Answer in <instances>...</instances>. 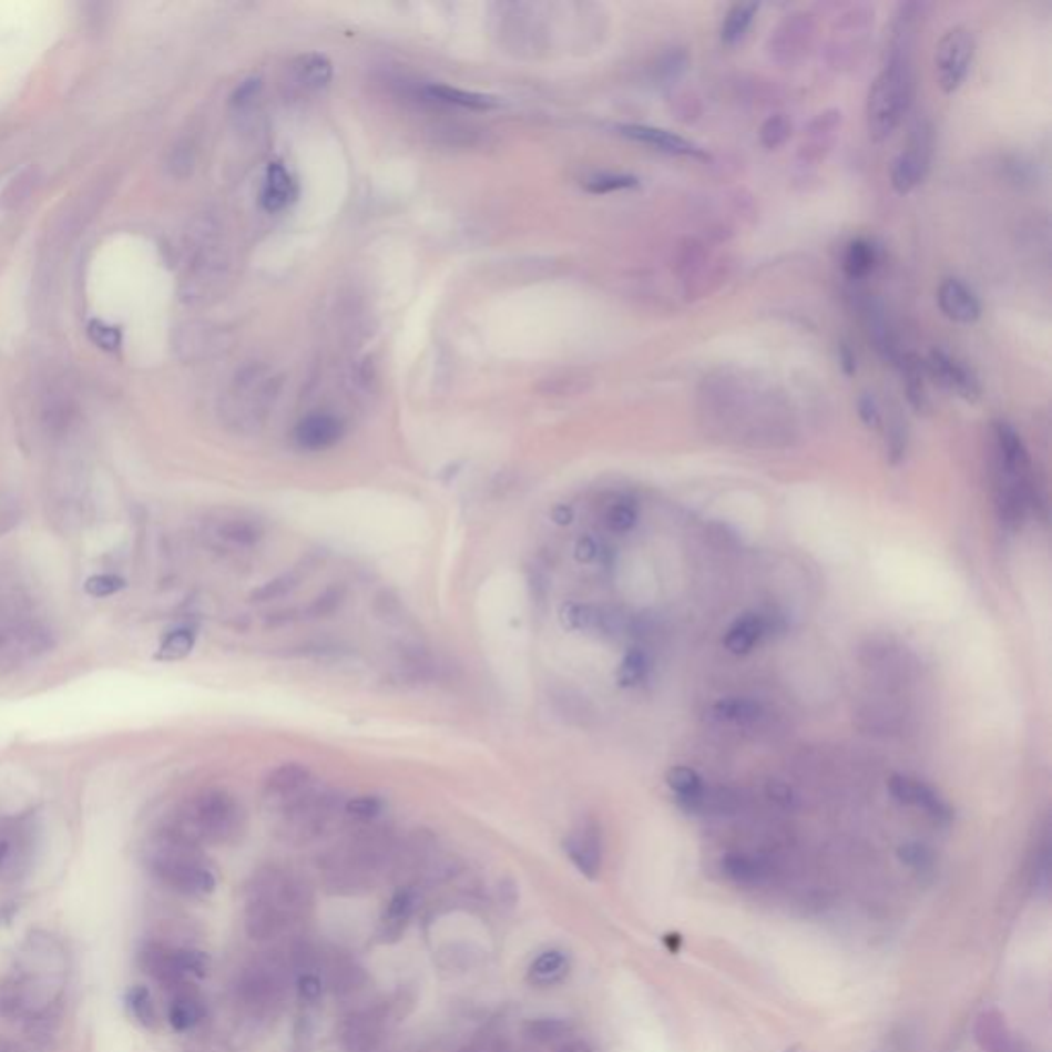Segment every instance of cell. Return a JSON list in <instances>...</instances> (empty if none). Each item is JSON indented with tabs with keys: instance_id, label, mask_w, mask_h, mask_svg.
I'll return each instance as SVG.
<instances>
[{
	"instance_id": "d6986e66",
	"label": "cell",
	"mask_w": 1052,
	"mask_h": 1052,
	"mask_svg": "<svg viewBox=\"0 0 1052 1052\" xmlns=\"http://www.w3.org/2000/svg\"><path fill=\"white\" fill-rule=\"evenodd\" d=\"M938 307L943 317L960 325L977 324L981 319V300L969 286L958 278H946L938 288Z\"/></svg>"
},
{
	"instance_id": "6f0895ef",
	"label": "cell",
	"mask_w": 1052,
	"mask_h": 1052,
	"mask_svg": "<svg viewBox=\"0 0 1052 1052\" xmlns=\"http://www.w3.org/2000/svg\"><path fill=\"white\" fill-rule=\"evenodd\" d=\"M839 366H841L845 377H854L857 372L856 351L849 348V344H841V346H839Z\"/></svg>"
},
{
	"instance_id": "8992f818",
	"label": "cell",
	"mask_w": 1052,
	"mask_h": 1052,
	"mask_svg": "<svg viewBox=\"0 0 1052 1052\" xmlns=\"http://www.w3.org/2000/svg\"><path fill=\"white\" fill-rule=\"evenodd\" d=\"M346 800L331 789L313 787L300 800L278 813V835L286 842L307 845L339 825Z\"/></svg>"
},
{
	"instance_id": "ab89813d",
	"label": "cell",
	"mask_w": 1052,
	"mask_h": 1052,
	"mask_svg": "<svg viewBox=\"0 0 1052 1052\" xmlns=\"http://www.w3.org/2000/svg\"><path fill=\"white\" fill-rule=\"evenodd\" d=\"M637 185H640V180L633 177V175H625V173H594L582 182V187L590 194H596V196L625 192V190H633Z\"/></svg>"
},
{
	"instance_id": "680465c9",
	"label": "cell",
	"mask_w": 1052,
	"mask_h": 1052,
	"mask_svg": "<svg viewBox=\"0 0 1052 1052\" xmlns=\"http://www.w3.org/2000/svg\"><path fill=\"white\" fill-rule=\"evenodd\" d=\"M259 86H262L259 79L245 81V83L241 84L239 89H237V93L233 95V103H235V105H245V103H249V101L255 98V93L259 91Z\"/></svg>"
},
{
	"instance_id": "f35d334b",
	"label": "cell",
	"mask_w": 1052,
	"mask_h": 1052,
	"mask_svg": "<svg viewBox=\"0 0 1052 1052\" xmlns=\"http://www.w3.org/2000/svg\"><path fill=\"white\" fill-rule=\"evenodd\" d=\"M791 132H794V124L786 113H775L760 124L758 141L763 144V149L777 151L791 139Z\"/></svg>"
},
{
	"instance_id": "8d00e7d4",
	"label": "cell",
	"mask_w": 1052,
	"mask_h": 1052,
	"mask_svg": "<svg viewBox=\"0 0 1052 1052\" xmlns=\"http://www.w3.org/2000/svg\"><path fill=\"white\" fill-rule=\"evenodd\" d=\"M329 981H331V987L336 991V995H351L356 991H360L365 987L368 977H366L365 970L360 969L358 964L354 962H337L331 967V972H329Z\"/></svg>"
},
{
	"instance_id": "d6a6232c",
	"label": "cell",
	"mask_w": 1052,
	"mask_h": 1052,
	"mask_svg": "<svg viewBox=\"0 0 1052 1052\" xmlns=\"http://www.w3.org/2000/svg\"><path fill=\"white\" fill-rule=\"evenodd\" d=\"M878 266V249L866 239L851 241L842 255V269L851 280L868 278Z\"/></svg>"
},
{
	"instance_id": "e0dca14e",
	"label": "cell",
	"mask_w": 1052,
	"mask_h": 1052,
	"mask_svg": "<svg viewBox=\"0 0 1052 1052\" xmlns=\"http://www.w3.org/2000/svg\"><path fill=\"white\" fill-rule=\"evenodd\" d=\"M313 787V773L305 765L284 763L269 773L264 786V800L278 814L300 800Z\"/></svg>"
},
{
	"instance_id": "52a82bcc",
	"label": "cell",
	"mask_w": 1052,
	"mask_h": 1052,
	"mask_svg": "<svg viewBox=\"0 0 1052 1052\" xmlns=\"http://www.w3.org/2000/svg\"><path fill=\"white\" fill-rule=\"evenodd\" d=\"M278 394V379L266 366L245 368L226 395L225 413L228 421L253 432L266 421L269 407Z\"/></svg>"
},
{
	"instance_id": "4316f807",
	"label": "cell",
	"mask_w": 1052,
	"mask_h": 1052,
	"mask_svg": "<svg viewBox=\"0 0 1052 1052\" xmlns=\"http://www.w3.org/2000/svg\"><path fill=\"white\" fill-rule=\"evenodd\" d=\"M897 365L900 366V372H902L905 395H907L909 406L912 407L915 413L926 416L931 411V401L927 394L926 366L912 354L898 356Z\"/></svg>"
},
{
	"instance_id": "ffe728a7",
	"label": "cell",
	"mask_w": 1052,
	"mask_h": 1052,
	"mask_svg": "<svg viewBox=\"0 0 1052 1052\" xmlns=\"http://www.w3.org/2000/svg\"><path fill=\"white\" fill-rule=\"evenodd\" d=\"M389 1018V1008L375 1005L354 1013L344 1028V1042L351 1052L372 1051L382 1039Z\"/></svg>"
},
{
	"instance_id": "7dc6e473",
	"label": "cell",
	"mask_w": 1052,
	"mask_h": 1052,
	"mask_svg": "<svg viewBox=\"0 0 1052 1052\" xmlns=\"http://www.w3.org/2000/svg\"><path fill=\"white\" fill-rule=\"evenodd\" d=\"M635 522H637V508L632 500H625V498L613 502L604 512V524L613 533H630Z\"/></svg>"
},
{
	"instance_id": "4fadbf2b",
	"label": "cell",
	"mask_w": 1052,
	"mask_h": 1052,
	"mask_svg": "<svg viewBox=\"0 0 1052 1052\" xmlns=\"http://www.w3.org/2000/svg\"><path fill=\"white\" fill-rule=\"evenodd\" d=\"M923 366H926L927 375L948 394L956 395L970 404L981 399V380L974 375V370L960 358H956L954 354L936 348L929 351Z\"/></svg>"
},
{
	"instance_id": "6125c7cd",
	"label": "cell",
	"mask_w": 1052,
	"mask_h": 1052,
	"mask_svg": "<svg viewBox=\"0 0 1052 1052\" xmlns=\"http://www.w3.org/2000/svg\"><path fill=\"white\" fill-rule=\"evenodd\" d=\"M553 520L560 522V524H568V522L572 520V510L565 508V505H558V508L553 510Z\"/></svg>"
},
{
	"instance_id": "c3c4849f",
	"label": "cell",
	"mask_w": 1052,
	"mask_h": 1052,
	"mask_svg": "<svg viewBox=\"0 0 1052 1052\" xmlns=\"http://www.w3.org/2000/svg\"><path fill=\"white\" fill-rule=\"evenodd\" d=\"M666 784L671 786L673 791H676L678 798H691L703 789L702 777L688 767H673L671 772L666 773Z\"/></svg>"
},
{
	"instance_id": "83f0119b",
	"label": "cell",
	"mask_w": 1052,
	"mask_h": 1052,
	"mask_svg": "<svg viewBox=\"0 0 1052 1052\" xmlns=\"http://www.w3.org/2000/svg\"><path fill=\"white\" fill-rule=\"evenodd\" d=\"M974 1040L984 1052H1011L1010 1025L999 1010H984L974 1022Z\"/></svg>"
},
{
	"instance_id": "f5cc1de1",
	"label": "cell",
	"mask_w": 1052,
	"mask_h": 1052,
	"mask_svg": "<svg viewBox=\"0 0 1052 1052\" xmlns=\"http://www.w3.org/2000/svg\"><path fill=\"white\" fill-rule=\"evenodd\" d=\"M126 586V582L115 574H98L91 575L84 584L86 592L95 599H105V596H113L118 594L120 590Z\"/></svg>"
},
{
	"instance_id": "277c9868",
	"label": "cell",
	"mask_w": 1052,
	"mask_h": 1052,
	"mask_svg": "<svg viewBox=\"0 0 1052 1052\" xmlns=\"http://www.w3.org/2000/svg\"><path fill=\"white\" fill-rule=\"evenodd\" d=\"M146 864L161 885L183 897H208L216 888V874L202 856L200 845L171 828L161 830L151 845Z\"/></svg>"
},
{
	"instance_id": "ba28073f",
	"label": "cell",
	"mask_w": 1052,
	"mask_h": 1052,
	"mask_svg": "<svg viewBox=\"0 0 1052 1052\" xmlns=\"http://www.w3.org/2000/svg\"><path fill=\"white\" fill-rule=\"evenodd\" d=\"M141 969L168 991L190 987L211 970V958L194 948H177L161 941H146L139 952Z\"/></svg>"
},
{
	"instance_id": "2e32d148",
	"label": "cell",
	"mask_w": 1052,
	"mask_h": 1052,
	"mask_svg": "<svg viewBox=\"0 0 1052 1052\" xmlns=\"http://www.w3.org/2000/svg\"><path fill=\"white\" fill-rule=\"evenodd\" d=\"M563 849L582 876L590 880L599 878L603 868V833L596 820L586 818L578 823L565 837Z\"/></svg>"
},
{
	"instance_id": "f1b7e54d",
	"label": "cell",
	"mask_w": 1052,
	"mask_h": 1052,
	"mask_svg": "<svg viewBox=\"0 0 1052 1052\" xmlns=\"http://www.w3.org/2000/svg\"><path fill=\"white\" fill-rule=\"evenodd\" d=\"M423 93H426V98L438 101V103L457 105V108L473 110V112H491V110H498L502 105L500 99L493 98V95L464 91V89H457V86H449V84H428L423 89Z\"/></svg>"
},
{
	"instance_id": "816d5d0a",
	"label": "cell",
	"mask_w": 1052,
	"mask_h": 1052,
	"mask_svg": "<svg viewBox=\"0 0 1052 1052\" xmlns=\"http://www.w3.org/2000/svg\"><path fill=\"white\" fill-rule=\"evenodd\" d=\"M857 416L861 423L870 430H880L882 423H885V416H882V407L878 404V399L871 394H861L859 399H857Z\"/></svg>"
},
{
	"instance_id": "5bb4252c",
	"label": "cell",
	"mask_w": 1052,
	"mask_h": 1052,
	"mask_svg": "<svg viewBox=\"0 0 1052 1052\" xmlns=\"http://www.w3.org/2000/svg\"><path fill=\"white\" fill-rule=\"evenodd\" d=\"M874 25V9L868 7H854L849 13L841 14L833 29L830 38V57L833 64L839 69V64H854L859 60V54L866 48V40Z\"/></svg>"
},
{
	"instance_id": "7a4b0ae2",
	"label": "cell",
	"mask_w": 1052,
	"mask_h": 1052,
	"mask_svg": "<svg viewBox=\"0 0 1052 1052\" xmlns=\"http://www.w3.org/2000/svg\"><path fill=\"white\" fill-rule=\"evenodd\" d=\"M394 854L395 842L389 830L362 825L325 857V886L336 895L368 890L380 871L391 866Z\"/></svg>"
},
{
	"instance_id": "5b68a950",
	"label": "cell",
	"mask_w": 1052,
	"mask_h": 1052,
	"mask_svg": "<svg viewBox=\"0 0 1052 1052\" xmlns=\"http://www.w3.org/2000/svg\"><path fill=\"white\" fill-rule=\"evenodd\" d=\"M167 828L200 847L225 845L239 839L245 828V810L228 791L208 789L187 801Z\"/></svg>"
},
{
	"instance_id": "44dd1931",
	"label": "cell",
	"mask_w": 1052,
	"mask_h": 1052,
	"mask_svg": "<svg viewBox=\"0 0 1052 1052\" xmlns=\"http://www.w3.org/2000/svg\"><path fill=\"white\" fill-rule=\"evenodd\" d=\"M344 423L331 413H310L305 420L298 421L295 428V442L303 450L321 452L336 447L344 438Z\"/></svg>"
},
{
	"instance_id": "6da1fadb",
	"label": "cell",
	"mask_w": 1052,
	"mask_h": 1052,
	"mask_svg": "<svg viewBox=\"0 0 1052 1052\" xmlns=\"http://www.w3.org/2000/svg\"><path fill=\"white\" fill-rule=\"evenodd\" d=\"M67 979V956L48 933H33L19 956V967L0 984V1015L38 1020L57 1003Z\"/></svg>"
},
{
	"instance_id": "74e56055",
	"label": "cell",
	"mask_w": 1052,
	"mask_h": 1052,
	"mask_svg": "<svg viewBox=\"0 0 1052 1052\" xmlns=\"http://www.w3.org/2000/svg\"><path fill=\"white\" fill-rule=\"evenodd\" d=\"M126 1005L130 1015L144 1025V1028H156L159 1024V1013H156L155 1001L146 987L136 984L127 991Z\"/></svg>"
},
{
	"instance_id": "9f6ffc18",
	"label": "cell",
	"mask_w": 1052,
	"mask_h": 1052,
	"mask_svg": "<svg viewBox=\"0 0 1052 1052\" xmlns=\"http://www.w3.org/2000/svg\"><path fill=\"white\" fill-rule=\"evenodd\" d=\"M91 336L98 341L99 346L110 348V350L118 348V344H120V334L113 327H105L103 324L91 325Z\"/></svg>"
},
{
	"instance_id": "60d3db41",
	"label": "cell",
	"mask_w": 1052,
	"mask_h": 1052,
	"mask_svg": "<svg viewBox=\"0 0 1052 1052\" xmlns=\"http://www.w3.org/2000/svg\"><path fill=\"white\" fill-rule=\"evenodd\" d=\"M907 447H909L907 421L902 420L898 411H895L888 418V426H886V454L890 464H898L905 459Z\"/></svg>"
},
{
	"instance_id": "8fae6325",
	"label": "cell",
	"mask_w": 1052,
	"mask_h": 1052,
	"mask_svg": "<svg viewBox=\"0 0 1052 1052\" xmlns=\"http://www.w3.org/2000/svg\"><path fill=\"white\" fill-rule=\"evenodd\" d=\"M813 14L796 11L789 13L772 29L769 42H767V52L769 58L775 60L782 67H794L800 60L808 57L814 43Z\"/></svg>"
},
{
	"instance_id": "d4e9b609",
	"label": "cell",
	"mask_w": 1052,
	"mask_h": 1052,
	"mask_svg": "<svg viewBox=\"0 0 1052 1052\" xmlns=\"http://www.w3.org/2000/svg\"><path fill=\"white\" fill-rule=\"evenodd\" d=\"M204 1015H206V1005L202 997L197 995L194 984L171 991L167 1020L175 1032L194 1030L204 1020Z\"/></svg>"
},
{
	"instance_id": "94428289",
	"label": "cell",
	"mask_w": 1052,
	"mask_h": 1052,
	"mask_svg": "<svg viewBox=\"0 0 1052 1052\" xmlns=\"http://www.w3.org/2000/svg\"><path fill=\"white\" fill-rule=\"evenodd\" d=\"M769 794H772V798H775L777 801H782V804H789V801H791V791H789V787L784 786V784H779V782H773V784H769Z\"/></svg>"
},
{
	"instance_id": "836d02e7",
	"label": "cell",
	"mask_w": 1052,
	"mask_h": 1052,
	"mask_svg": "<svg viewBox=\"0 0 1052 1052\" xmlns=\"http://www.w3.org/2000/svg\"><path fill=\"white\" fill-rule=\"evenodd\" d=\"M758 13V4H753V2H738V4H732L726 14H724V21L719 25V40L726 45H736L738 42H743L746 31L753 25L755 17Z\"/></svg>"
},
{
	"instance_id": "9a60e30c",
	"label": "cell",
	"mask_w": 1052,
	"mask_h": 1052,
	"mask_svg": "<svg viewBox=\"0 0 1052 1052\" xmlns=\"http://www.w3.org/2000/svg\"><path fill=\"white\" fill-rule=\"evenodd\" d=\"M206 533L226 548H253L264 539L266 524L245 510H221L206 520Z\"/></svg>"
},
{
	"instance_id": "4dcf8cb0",
	"label": "cell",
	"mask_w": 1052,
	"mask_h": 1052,
	"mask_svg": "<svg viewBox=\"0 0 1052 1052\" xmlns=\"http://www.w3.org/2000/svg\"><path fill=\"white\" fill-rule=\"evenodd\" d=\"M293 74L296 83L300 84L307 91H319L331 83L334 79V64L329 58L317 52H309L303 57L296 58L293 62Z\"/></svg>"
},
{
	"instance_id": "f546056e",
	"label": "cell",
	"mask_w": 1052,
	"mask_h": 1052,
	"mask_svg": "<svg viewBox=\"0 0 1052 1052\" xmlns=\"http://www.w3.org/2000/svg\"><path fill=\"white\" fill-rule=\"evenodd\" d=\"M570 974V956L563 950H545L534 958L527 972V981L533 987H555Z\"/></svg>"
},
{
	"instance_id": "bcb514c9",
	"label": "cell",
	"mask_w": 1052,
	"mask_h": 1052,
	"mask_svg": "<svg viewBox=\"0 0 1052 1052\" xmlns=\"http://www.w3.org/2000/svg\"><path fill=\"white\" fill-rule=\"evenodd\" d=\"M196 646V632L192 627H180L167 633L159 647V658L182 660Z\"/></svg>"
},
{
	"instance_id": "1f68e13d",
	"label": "cell",
	"mask_w": 1052,
	"mask_h": 1052,
	"mask_svg": "<svg viewBox=\"0 0 1052 1052\" xmlns=\"http://www.w3.org/2000/svg\"><path fill=\"white\" fill-rule=\"evenodd\" d=\"M722 874L738 886H757L767 878V866L757 857L728 854L722 859Z\"/></svg>"
},
{
	"instance_id": "db71d44e",
	"label": "cell",
	"mask_w": 1052,
	"mask_h": 1052,
	"mask_svg": "<svg viewBox=\"0 0 1052 1052\" xmlns=\"http://www.w3.org/2000/svg\"><path fill=\"white\" fill-rule=\"evenodd\" d=\"M296 991L303 1003H317L324 995V982L315 972H300L296 981Z\"/></svg>"
},
{
	"instance_id": "f907efd6",
	"label": "cell",
	"mask_w": 1052,
	"mask_h": 1052,
	"mask_svg": "<svg viewBox=\"0 0 1052 1052\" xmlns=\"http://www.w3.org/2000/svg\"><path fill=\"white\" fill-rule=\"evenodd\" d=\"M898 857L902 864L915 870H929L933 864V854L921 842H905L898 847Z\"/></svg>"
},
{
	"instance_id": "91938a15",
	"label": "cell",
	"mask_w": 1052,
	"mask_h": 1052,
	"mask_svg": "<svg viewBox=\"0 0 1052 1052\" xmlns=\"http://www.w3.org/2000/svg\"><path fill=\"white\" fill-rule=\"evenodd\" d=\"M555 1052H594L589 1042L584 1040H563Z\"/></svg>"
},
{
	"instance_id": "3957f363",
	"label": "cell",
	"mask_w": 1052,
	"mask_h": 1052,
	"mask_svg": "<svg viewBox=\"0 0 1052 1052\" xmlns=\"http://www.w3.org/2000/svg\"><path fill=\"white\" fill-rule=\"evenodd\" d=\"M915 99L911 45H886V62L874 79L866 101V124L871 141H886L909 113Z\"/></svg>"
},
{
	"instance_id": "cb8c5ba5",
	"label": "cell",
	"mask_w": 1052,
	"mask_h": 1052,
	"mask_svg": "<svg viewBox=\"0 0 1052 1052\" xmlns=\"http://www.w3.org/2000/svg\"><path fill=\"white\" fill-rule=\"evenodd\" d=\"M416 907H418L416 890L411 886H401L380 917L379 940L382 943H395L401 940L416 912Z\"/></svg>"
},
{
	"instance_id": "7c38bea8",
	"label": "cell",
	"mask_w": 1052,
	"mask_h": 1052,
	"mask_svg": "<svg viewBox=\"0 0 1052 1052\" xmlns=\"http://www.w3.org/2000/svg\"><path fill=\"white\" fill-rule=\"evenodd\" d=\"M243 1008L257 1018L274 1015L284 999V977L274 964H255L245 970L239 981Z\"/></svg>"
},
{
	"instance_id": "603a6c76",
	"label": "cell",
	"mask_w": 1052,
	"mask_h": 1052,
	"mask_svg": "<svg viewBox=\"0 0 1052 1052\" xmlns=\"http://www.w3.org/2000/svg\"><path fill=\"white\" fill-rule=\"evenodd\" d=\"M298 197V183L290 168L280 161H272L266 168L264 183L259 190V204L266 212L286 211Z\"/></svg>"
},
{
	"instance_id": "b9f144b4",
	"label": "cell",
	"mask_w": 1052,
	"mask_h": 1052,
	"mask_svg": "<svg viewBox=\"0 0 1052 1052\" xmlns=\"http://www.w3.org/2000/svg\"><path fill=\"white\" fill-rule=\"evenodd\" d=\"M300 582H303V572L290 570L286 574L269 580L262 589L255 590L252 594V601L253 603H267V601H276L282 596H288L290 592H295L300 586Z\"/></svg>"
},
{
	"instance_id": "be15d7a7",
	"label": "cell",
	"mask_w": 1052,
	"mask_h": 1052,
	"mask_svg": "<svg viewBox=\"0 0 1052 1052\" xmlns=\"http://www.w3.org/2000/svg\"><path fill=\"white\" fill-rule=\"evenodd\" d=\"M784 1052H804V1051H801L800 1044H794V1046H789V1049H786V1051Z\"/></svg>"
},
{
	"instance_id": "11a10c76",
	"label": "cell",
	"mask_w": 1052,
	"mask_h": 1052,
	"mask_svg": "<svg viewBox=\"0 0 1052 1052\" xmlns=\"http://www.w3.org/2000/svg\"><path fill=\"white\" fill-rule=\"evenodd\" d=\"M603 551L604 549L599 545L596 539L584 537V539H580L578 545H575V558L584 563L596 562V560H601Z\"/></svg>"
},
{
	"instance_id": "f6af8a7d",
	"label": "cell",
	"mask_w": 1052,
	"mask_h": 1052,
	"mask_svg": "<svg viewBox=\"0 0 1052 1052\" xmlns=\"http://www.w3.org/2000/svg\"><path fill=\"white\" fill-rule=\"evenodd\" d=\"M344 601H346V586H341V584L329 586V589H325L321 594H317V596L307 604V609L303 611V615L307 619L329 617V615H334L336 611L341 609Z\"/></svg>"
},
{
	"instance_id": "484cf974",
	"label": "cell",
	"mask_w": 1052,
	"mask_h": 1052,
	"mask_svg": "<svg viewBox=\"0 0 1052 1052\" xmlns=\"http://www.w3.org/2000/svg\"><path fill=\"white\" fill-rule=\"evenodd\" d=\"M772 619L763 617L758 613H748L729 627L724 637V646L738 656L748 654L767 633L772 632Z\"/></svg>"
},
{
	"instance_id": "ac0fdd59",
	"label": "cell",
	"mask_w": 1052,
	"mask_h": 1052,
	"mask_svg": "<svg viewBox=\"0 0 1052 1052\" xmlns=\"http://www.w3.org/2000/svg\"><path fill=\"white\" fill-rule=\"evenodd\" d=\"M615 130L623 139L650 146V149L660 151L664 155L687 156V159H702V161L709 159L702 146H697L695 142L688 141L681 134L668 132L664 127L644 126V124H619Z\"/></svg>"
},
{
	"instance_id": "e575fe53",
	"label": "cell",
	"mask_w": 1052,
	"mask_h": 1052,
	"mask_svg": "<svg viewBox=\"0 0 1052 1052\" xmlns=\"http://www.w3.org/2000/svg\"><path fill=\"white\" fill-rule=\"evenodd\" d=\"M572 1024L562 1018H537L524 1025V1036L537 1044L563 1042L570 1036Z\"/></svg>"
},
{
	"instance_id": "7bdbcfd3",
	"label": "cell",
	"mask_w": 1052,
	"mask_h": 1052,
	"mask_svg": "<svg viewBox=\"0 0 1052 1052\" xmlns=\"http://www.w3.org/2000/svg\"><path fill=\"white\" fill-rule=\"evenodd\" d=\"M385 810V801L379 796H356L344 804V816L358 825H372Z\"/></svg>"
},
{
	"instance_id": "9c48e42d",
	"label": "cell",
	"mask_w": 1052,
	"mask_h": 1052,
	"mask_svg": "<svg viewBox=\"0 0 1052 1052\" xmlns=\"http://www.w3.org/2000/svg\"><path fill=\"white\" fill-rule=\"evenodd\" d=\"M933 155V130L927 120H917L909 130V139L890 165V183L895 192L905 196L926 182Z\"/></svg>"
},
{
	"instance_id": "ee69618b",
	"label": "cell",
	"mask_w": 1052,
	"mask_h": 1052,
	"mask_svg": "<svg viewBox=\"0 0 1052 1052\" xmlns=\"http://www.w3.org/2000/svg\"><path fill=\"white\" fill-rule=\"evenodd\" d=\"M647 671H650V660H647L646 652L635 647L623 658L621 666H619V685L621 687H637L646 678Z\"/></svg>"
},
{
	"instance_id": "30bf717a",
	"label": "cell",
	"mask_w": 1052,
	"mask_h": 1052,
	"mask_svg": "<svg viewBox=\"0 0 1052 1052\" xmlns=\"http://www.w3.org/2000/svg\"><path fill=\"white\" fill-rule=\"evenodd\" d=\"M977 42L969 28L956 25L941 35L933 54L936 81L946 95L956 93L969 79Z\"/></svg>"
},
{
	"instance_id": "7402d4cb",
	"label": "cell",
	"mask_w": 1052,
	"mask_h": 1052,
	"mask_svg": "<svg viewBox=\"0 0 1052 1052\" xmlns=\"http://www.w3.org/2000/svg\"><path fill=\"white\" fill-rule=\"evenodd\" d=\"M842 124V113L839 110H827L818 113L806 130V139L800 146V159L804 163H820L833 151L837 132Z\"/></svg>"
},
{
	"instance_id": "d590c367",
	"label": "cell",
	"mask_w": 1052,
	"mask_h": 1052,
	"mask_svg": "<svg viewBox=\"0 0 1052 1052\" xmlns=\"http://www.w3.org/2000/svg\"><path fill=\"white\" fill-rule=\"evenodd\" d=\"M714 714L724 722H736V724H748L757 722L763 716V707L753 699H743V697H728L714 705Z\"/></svg>"
},
{
	"instance_id": "681fc988",
	"label": "cell",
	"mask_w": 1052,
	"mask_h": 1052,
	"mask_svg": "<svg viewBox=\"0 0 1052 1052\" xmlns=\"http://www.w3.org/2000/svg\"><path fill=\"white\" fill-rule=\"evenodd\" d=\"M926 784L919 782V779H912V777H907V775H892L890 782H888V789L892 794L895 800L905 804V806H917L919 804V798H921V791H923Z\"/></svg>"
}]
</instances>
